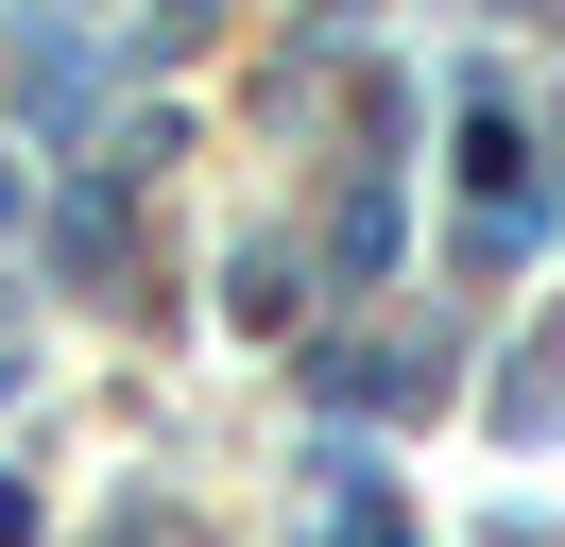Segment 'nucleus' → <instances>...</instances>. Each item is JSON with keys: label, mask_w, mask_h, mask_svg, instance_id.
I'll list each match as a JSON object with an SVG mask.
<instances>
[{"label": "nucleus", "mask_w": 565, "mask_h": 547, "mask_svg": "<svg viewBox=\"0 0 565 547\" xmlns=\"http://www.w3.org/2000/svg\"><path fill=\"white\" fill-rule=\"evenodd\" d=\"M120 257H138V205H120V171H86V189L52 205V274H70V291H120Z\"/></svg>", "instance_id": "nucleus-1"}, {"label": "nucleus", "mask_w": 565, "mask_h": 547, "mask_svg": "<svg viewBox=\"0 0 565 547\" xmlns=\"http://www.w3.org/2000/svg\"><path fill=\"white\" fill-rule=\"evenodd\" d=\"M326 513H343V547H412V513H394V479H377V462L326 479Z\"/></svg>", "instance_id": "nucleus-3"}, {"label": "nucleus", "mask_w": 565, "mask_h": 547, "mask_svg": "<svg viewBox=\"0 0 565 547\" xmlns=\"http://www.w3.org/2000/svg\"><path fill=\"white\" fill-rule=\"evenodd\" d=\"M0 223H18V171H0Z\"/></svg>", "instance_id": "nucleus-4"}, {"label": "nucleus", "mask_w": 565, "mask_h": 547, "mask_svg": "<svg viewBox=\"0 0 565 547\" xmlns=\"http://www.w3.org/2000/svg\"><path fill=\"white\" fill-rule=\"evenodd\" d=\"M18 103H35V120H52V137H70V120H86V52H70V34H35V52H18Z\"/></svg>", "instance_id": "nucleus-2"}]
</instances>
